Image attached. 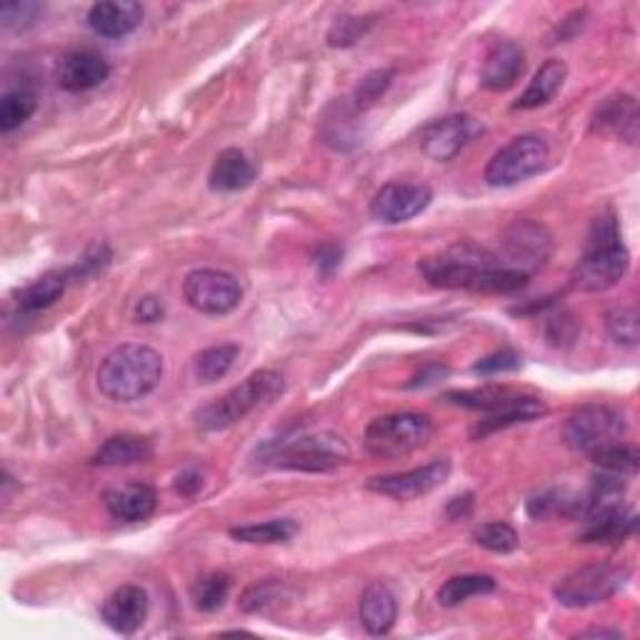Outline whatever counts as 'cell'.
<instances>
[{
    "label": "cell",
    "instance_id": "1",
    "mask_svg": "<svg viewBox=\"0 0 640 640\" xmlns=\"http://www.w3.org/2000/svg\"><path fill=\"white\" fill-rule=\"evenodd\" d=\"M631 266V256L623 246L621 228L611 210L598 216L588 233L583 256L573 270V288L601 293L618 286Z\"/></svg>",
    "mask_w": 640,
    "mask_h": 640
},
{
    "label": "cell",
    "instance_id": "2",
    "mask_svg": "<svg viewBox=\"0 0 640 640\" xmlns=\"http://www.w3.org/2000/svg\"><path fill=\"white\" fill-rule=\"evenodd\" d=\"M163 375L160 353L150 345L126 343L110 351L98 368V391L108 401L134 403L156 391Z\"/></svg>",
    "mask_w": 640,
    "mask_h": 640
},
{
    "label": "cell",
    "instance_id": "3",
    "mask_svg": "<svg viewBox=\"0 0 640 640\" xmlns=\"http://www.w3.org/2000/svg\"><path fill=\"white\" fill-rule=\"evenodd\" d=\"M260 459L283 471L328 473L351 461V445L328 431L288 433L263 445Z\"/></svg>",
    "mask_w": 640,
    "mask_h": 640
},
{
    "label": "cell",
    "instance_id": "4",
    "mask_svg": "<svg viewBox=\"0 0 640 640\" xmlns=\"http://www.w3.org/2000/svg\"><path fill=\"white\" fill-rule=\"evenodd\" d=\"M286 388L283 375L276 371H256L248 375L246 381L236 388H230L226 395H220L208 405L196 411V423L203 431H226L230 425L246 419L248 413L260 408L263 403H268Z\"/></svg>",
    "mask_w": 640,
    "mask_h": 640
},
{
    "label": "cell",
    "instance_id": "5",
    "mask_svg": "<svg viewBox=\"0 0 640 640\" xmlns=\"http://www.w3.org/2000/svg\"><path fill=\"white\" fill-rule=\"evenodd\" d=\"M495 266L498 260L491 250L479 246V243L463 240L455 243L451 248H445L439 256L421 260L419 268L423 273V278L435 288H449V291L463 288L479 293L483 276Z\"/></svg>",
    "mask_w": 640,
    "mask_h": 640
},
{
    "label": "cell",
    "instance_id": "6",
    "mask_svg": "<svg viewBox=\"0 0 640 640\" xmlns=\"http://www.w3.org/2000/svg\"><path fill=\"white\" fill-rule=\"evenodd\" d=\"M433 435V423L429 415L421 413H391L375 419L365 429V451L373 459H405L413 451L423 449Z\"/></svg>",
    "mask_w": 640,
    "mask_h": 640
},
{
    "label": "cell",
    "instance_id": "7",
    "mask_svg": "<svg viewBox=\"0 0 640 640\" xmlns=\"http://www.w3.org/2000/svg\"><path fill=\"white\" fill-rule=\"evenodd\" d=\"M628 431L626 415L611 405H585L573 413L565 423V443L573 451L593 455L603 453L613 445H621Z\"/></svg>",
    "mask_w": 640,
    "mask_h": 640
},
{
    "label": "cell",
    "instance_id": "8",
    "mask_svg": "<svg viewBox=\"0 0 640 640\" xmlns=\"http://www.w3.org/2000/svg\"><path fill=\"white\" fill-rule=\"evenodd\" d=\"M631 571L616 563H595L568 573L553 588L555 601L565 608H588L605 603L626 585Z\"/></svg>",
    "mask_w": 640,
    "mask_h": 640
},
{
    "label": "cell",
    "instance_id": "9",
    "mask_svg": "<svg viewBox=\"0 0 640 640\" xmlns=\"http://www.w3.org/2000/svg\"><path fill=\"white\" fill-rule=\"evenodd\" d=\"M551 160V146L541 136H518L491 158L485 168L488 186H518L541 173Z\"/></svg>",
    "mask_w": 640,
    "mask_h": 640
},
{
    "label": "cell",
    "instance_id": "10",
    "mask_svg": "<svg viewBox=\"0 0 640 640\" xmlns=\"http://www.w3.org/2000/svg\"><path fill=\"white\" fill-rule=\"evenodd\" d=\"M553 253V238L545 226L535 220H515L503 230L501 248L493 253L498 266L508 270H518L531 278L533 273L545 266Z\"/></svg>",
    "mask_w": 640,
    "mask_h": 640
},
{
    "label": "cell",
    "instance_id": "11",
    "mask_svg": "<svg viewBox=\"0 0 640 640\" xmlns=\"http://www.w3.org/2000/svg\"><path fill=\"white\" fill-rule=\"evenodd\" d=\"M183 296H186L188 306L196 308L198 313H206V316H226V313L240 306L243 288L238 278L226 270L198 268L190 270L186 280H183Z\"/></svg>",
    "mask_w": 640,
    "mask_h": 640
},
{
    "label": "cell",
    "instance_id": "12",
    "mask_svg": "<svg viewBox=\"0 0 640 640\" xmlns=\"http://www.w3.org/2000/svg\"><path fill=\"white\" fill-rule=\"evenodd\" d=\"M433 190L421 180H391L371 200V216L381 223H405L431 206Z\"/></svg>",
    "mask_w": 640,
    "mask_h": 640
},
{
    "label": "cell",
    "instance_id": "13",
    "mask_svg": "<svg viewBox=\"0 0 640 640\" xmlns=\"http://www.w3.org/2000/svg\"><path fill=\"white\" fill-rule=\"evenodd\" d=\"M449 475H451V461L439 459L431 461L429 465H421V469L383 475V479H371L368 491L388 495L393 501H415V498L433 493L435 488L449 481Z\"/></svg>",
    "mask_w": 640,
    "mask_h": 640
},
{
    "label": "cell",
    "instance_id": "14",
    "mask_svg": "<svg viewBox=\"0 0 640 640\" xmlns=\"http://www.w3.org/2000/svg\"><path fill=\"white\" fill-rule=\"evenodd\" d=\"M475 130H479V124H475V118L471 116H443L421 130V150L431 160L449 163L471 144Z\"/></svg>",
    "mask_w": 640,
    "mask_h": 640
},
{
    "label": "cell",
    "instance_id": "15",
    "mask_svg": "<svg viewBox=\"0 0 640 640\" xmlns=\"http://www.w3.org/2000/svg\"><path fill=\"white\" fill-rule=\"evenodd\" d=\"M110 76V63L93 48H76L60 58L56 80L68 93H83L98 88Z\"/></svg>",
    "mask_w": 640,
    "mask_h": 640
},
{
    "label": "cell",
    "instance_id": "16",
    "mask_svg": "<svg viewBox=\"0 0 640 640\" xmlns=\"http://www.w3.org/2000/svg\"><path fill=\"white\" fill-rule=\"evenodd\" d=\"M106 626L120 636H134L148 618V593L140 585H120L100 608Z\"/></svg>",
    "mask_w": 640,
    "mask_h": 640
},
{
    "label": "cell",
    "instance_id": "17",
    "mask_svg": "<svg viewBox=\"0 0 640 640\" xmlns=\"http://www.w3.org/2000/svg\"><path fill=\"white\" fill-rule=\"evenodd\" d=\"M525 70V50L513 43V40H498V43L488 50L481 70V83L488 90H501L513 88L521 80Z\"/></svg>",
    "mask_w": 640,
    "mask_h": 640
},
{
    "label": "cell",
    "instance_id": "18",
    "mask_svg": "<svg viewBox=\"0 0 640 640\" xmlns=\"http://www.w3.org/2000/svg\"><path fill=\"white\" fill-rule=\"evenodd\" d=\"M144 20V8L136 0H104L88 10V26L96 36L124 38Z\"/></svg>",
    "mask_w": 640,
    "mask_h": 640
},
{
    "label": "cell",
    "instance_id": "19",
    "mask_svg": "<svg viewBox=\"0 0 640 640\" xmlns=\"http://www.w3.org/2000/svg\"><path fill=\"white\" fill-rule=\"evenodd\" d=\"M638 126H640L638 104L633 96H626V93L608 98L605 104L595 110V118H593L595 134L616 136L631 146L638 144Z\"/></svg>",
    "mask_w": 640,
    "mask_h": 640
},
{
    "label": "cell",
    "instance_id": "20",
    "mask_svg": "<svg viewBox=\"0 0 640 640\" xmlns=\"http://www.w3.org/2000/svg\"><path fill=\"white\" fill-rule=\"evenodd\" d=\"M156 491L146 483H126L106 493V508L116 521L140 523L156 513Z\"/></svg>",
    "mask_w": 640,
    "mask_h": 640
},
{
    "label": "cell",
    "instance_id": "21",
    "mask_svg": "<svg viewBox=\"0 0 640 640\" xmlns=\"http://www.w3.org/2000/svg\"><path fill=\"white\" fill-rule=\"evenodd\" d=\"M361 623L371 636H388L398 618V601L385 583H371L361 595Z\"/></svg>",
    "mask_w": 640,
    "mask_h": 640
},
{
    "label": "cell",
    "instance_id": "22",
    "mask_svg": "<svg viewBox=\"0 0 640 640\" xmlns=\"http://www.w3.org/2000/svg\"><path fill=\"white\" fill-rule=\"evenodd\" d=\"M154 443L144 435L134 433H120L110 435V439L100 445L93 455L96 465H106V469H120V465H136L148 463L154 459Z\"/></svg>",
    "mask_w": 640,
    "mask_h": 640
},
{
    "label": "cell",
    "instance_id": "23",
    "mask_svg": "<svg viewBox=\"0 0 640 640\" xmlns=\"http://www.w3.org/2000/svg\"><path fill=\"white\" fill-rule=\"evenodd\" d=\"M253 180H256V166L238 148H226L223 154H218L208 173L210 188L223 193L248 188Z\"/></svg>",
    "mask_w": 640,
    "mask_h": 640
},
{
    "label": "cell",
    "instance_id": "24",
    "mask_svg": "<svg viewBox=\"0 0 640 640\" xmlns=\"http://www.w3.org/2000/svg\"><path fill=\"white\" fill-rule=\"evenodd\" d=\"M583 523H585V531L578 535V541L593 543V545L621 543L623 538H628L636 531V515L631 511H626L623 505L598 513L593 518H588V521Z\"/></svg>",
    "mask_w": 640,
    "mask_h": 640
},
{
    "label": "cell",
    "instance_id": "25",
    "mask_svg": "<svg viewBox=\"0 0 640 640\" xmlns=\"http://www.w3.org/2000/svg\"><path fill=\"white\" fill-rule=\"evenodd\" d=\"M541 415H545V403L541 398H535V395H518V398L511 405H505V408L485 413V419L475 425L471 435L479 441L495 431L511 429V425L531 423L535 419H541Z\"/></svg>",
    "mask_w": 640,
    "mask_h": 640
},
{
    "label": "cell",
    "instance_id": "26",
    "mask_svg": "<svg viewBox=\"0 0 640 640\" xmlns=\"http://www.w3.org/2000/svg\"><path fill=\"white\" fill-rule=\"evenodd\" d=\"M568 78V68L563 60L551 58L545 60L541 66V70L533 76L531 86L523 90V96L515 100L513 108L515 110H531V108H541L545 104H551V100L558 96V90L563 88Z\"/></svg>",
    "mask_w": 640,
    "mask_h": 640
},
{
    "label": "cell",
    "instance_id": "27",
    "mask_svg": "<svg viewBox=\"0 0 640 640\" xmlns=\"http://www.w3.org/2000/svg\"><path fill=\"white\" fill-rule=\"evenodd\" d=\"M583 511V493H573L568 488H553V491H543L528 501V515L535 521H545V518H581Z\"/></svg>",
    "mask_w": 640,
    "mask_h": 640
},
{
    "label": "cell",
    "instance_id": "28",
    "mask_svg": "<svg viewBox=\"0 0 640 640\" xmlns=\"http://www.w3.org/2000/svg\"><path fill=\"white\" fill-rule=\"evenodd\" d=\"M68 280H70V270L68 273H46L43 278H38L36 283H30V286H26L23 291L18 293L20 311L36 313V311L50 308L66 293Z\"/></svg>",
    "mask_w": 640,
    "mask_h": 640
},
{
    "label": "cell",
    "instance_id": "29",
    "mask_svg": "<svg viewBox=\"0 0 640 640\" xmlns=\"http://www.w3.org/2000/svg\"><path fill=\"white\" fill-rule=\"evenodd\" d=\"M518 395L511 388H503V385H483V388H473V391H453L445 393V398L455 405H463V408L471 411H483V413H495L511 405Z\"/></svg>",
    "mask_w": 640,
    "mask_h": 640
},
{
    "label": "cell",
    "instance_id": "30",
    "mask_svg": "<svg viewBox=\"0 0 640 640\" xmlns=\"http://www.w3.org/2000/svg\"><path fill=\"white\" fill-rule=\"evenodd\" d=\"M296 533H298V523L291 521V518H276V521H266V523L230 528V535L236 538V541L253 543V545L288 543Z\"/></svg>",
    "mask_w": 640,
    "mask_h": 640
},
{
    "label": "cell",
    "instance_id": "31",
    "mask_svg": "<svg viewBox=\"0 0 640 640\" xmlns=\"http://www.w3.org/2000/svg\"><path fill=\"white\" fill-rule=\"evenodd\" d=\"M495 591L491 575H455L439 588V603L443 608H455L475 595H488Z\"/></svg>",
    "mask_w": 640,
    "mask_h": 640
},
{
    "label": "cell",
    "instance_id": "32",
    "mask_svg": "<svg viewBox=\"0 0 640 640\" xmlns=\"http://www.w3.org/2000/svg\"><path fill=\"white\" fill-rule=\"evenodd\" d=\"M238 353L240 348L236 343H220L213 345V348H206L196 358V378L200 383H216L226 378L228 371L238 361Z\"/></svg>",
    "mask_w": 640,
    "mask_h": 640
},
{
    "label": "cell",
    "instance_id": "33",
    "mask_svg": "<svg viewBox=\"0 0 640 640\" xmlns=\"http://www.w3.org/2000/svg\"><path fill=\"white\" fill-rule=\"evenodd\" d=\"M38 98L30 88H16L0 98V130L10 134L26 124L36 114Z\"/></svg>",
    "mask_w": 640,
    "mask_h": 640
},
{
    "label": "cell",
    "instance_id": "34",
    "mask_svg": "<svg viewBox=\"0 0 640 640\" xmlns=\"http://www.w3.org/2000/svg\"><path fill=\"white\" fill-rule=\"evenodd\" d=\"M230 593V575L228 573H210L203 575L200 581L193 585L190 601L200 613H216L228 601Z\"/></svg>",
    "mask_w": 640,
    "mask_h": 640
},
{
    "label": "cell",
    "instance_id": "35",
    "mask_svg": "<svg viewBox=\"0 0 640 640\" xmlns=\"http://www.w3.org/2000/svg\"><path fill=\"white\" fill-rule=\"evenodd\" d=\"M593 463L598 469L618 475V479H633L638 473V463H640V455L636 449H628V445H613V449H608L603 453H595L593 455Z\"/></svg>",
    "mask_w": 640,
    "mask_h": 640
},
{
    "label": "cell",
    "instance_id": "36",
    "mask_svg": "<svg viewBox=\"0 0 640 640\" xmlns=\"http://www.w3.org/2000/svg\"><path fill=\"white\" fill-rule=\"evenodd\" d=\"M473 541L493 553H511L521 543V538L508 523H483L473 531Z\"/></svg>",
    "mask_w": 640,
    "mask_h": 640
},
{
    "label": "cell",
    "instance_id": "37",
    "mask_svg": "<svg viewBox=\"0 0 640 640\" xmlns=\"http://www.w3.org/2000/svg\"><path fill=\"white\" fill-rule=\"evenodd\" d=\"M605 328L611 333V338L616 343L623 345H636L640 338V321H638V311L631 306H621L608 311L605 316Z\"/></svg>",
    "mask_w": 640,
    "mask_h": 640
},
{
    "label": "cell",
    "instance_id": "38",
    "mask_svg": "<svg viewBox=\"0 0 640 640\" xmlns=\"http://www.w3.org/2000/svg\"><path fill=\"white\" fill-rule=\"evenodd\" d=\"M393 76H395V73H393L391 68L373 70V73L365 76V78L361 80V86L355 88V108L365 110V108H371V106L378 104L385 90L391 88Z\"/></svg>",
    "mask_w": 640,
    "mask_h": 640
},
{
    "label": "cell",
    "instance_id": "39",
    "mask_svg": "<svg viewBox=\"0 0 640 640\" xmlns=\"http://www.w3.org/2000/svg\"><path fill=\"white\" fill-rule=\"evenodd\" d=\"M278 595H280V585L273 583V581H263L250 585L246 593L240 598V608L246 613H263L268 611L273 603H278Z\"/></svg>",
    "mask_w": 640,
    "mask_h": 640
},
{
    "label": "cell",
    "instance_id": "40",
    "mask_svg": "<svg viewBox=\"0 0 640 640\" xmlns=\"http://www.w3.org/2000/svg\"><path fill=\"white\" fill-rule=\"evenodd\" d=\"M521 353L513 351V348H503V351H495L491 355H485V358H481L479 363L473 365V373H479V375H501V373H511V371H518L521 368Z\"/></svg>",
    "mask_w": 640,
    "mask_h": 640
},
{
    "label": "cell",
    "instance_id": "41",
    "mask_svg": "<svg viewBox=\"0 0 640 640\" xmlns=\"http://www.w3.org/2000/svg\"><path fill=\"white\" fill-rule=\"evenodd\" d=\"M368 26H371V20H363V18H338L328 33V43L335 48L358 43V40L365 36V30H368Z\"/></svg>",
    "mask_w": 640,
    "mask_h": 640
},
{
    "label": "cell",
    "instance_id": "42",
    "mask_svg": "<svg viewBox=\"0 0 640 640\" xmlns=\"http://www.w3.org/2000/svg\"><path fill=\"white\" fill-rule=\"evenodd\" d=\"M40 13H43V6L38 3H6L0 8L3 26L10 30H23L28 26H33Z\"/></svg>",
    "mask_w": 640,
    "mask_h": 640
},
{
    "label": "cell",
    "instance_id": "43",
    "mask_svg": "<svg viewBox=\"0 0 640 640\" xmlns=\"http://www.w3.org/2000/svg\"><path fill=\"white\" fill-rule=\"evenodd\" d=\"M548 338L555 345L571 343L575 338V318L568 316V313H561V316L548 321Z\"/></svg>",
    "mask_w": 640,
    "mask_h": 640
},
{
    "label": "cell",
    "instance_id": "44",
    "mask_svg": "<svg viewBox=\"0 0 640 640\" xmlns=\"http://www.w3.org/2000/svg\"><path fill=\"white\" fill-rule=\"evenodd\" d=\"M163 316H166V306L158 296H146L138 301L136 306V321L138 323H158Z\"/></svg>",
    "mask_w": 640,
    "mask_h": 640
},
{
    "label": "cell",
    "instance_id": "45",
    "mask_svg": "<svg viewBox=\"0 0 640 640\" xmlns=\"http://www.w3.org/2000/svg\"><path fill=\"white\" fill-rule=\"evenodd\" d=\"M343 260V248L335 246V243H328V246H323L316 256V266L321 270V276H333L335 268L341 266Z\"/></svg>",
    "mask_w": 640,
    "mask_h": 640
},
{
    "label": "cell",
    "instance_id": "46",
    "mask_svg": "<svg viewBox=\"0 0 640 640\" xmlns=\"http://www.w3.org/2000/svg\"><path fill=\"white\" fill-rule=\"evenodd\" d=\"M473 493H463V495H455L453 501L445 505V515L451 518V521H465L473 513Z\"/></svg>",
    "mask_w": 640,
    "mask_h": 640
},
{
    "label": "cell",
    "instance_id": "47",
    "mask_svg": "<svg viewBox=\"0 0 640 640\" xmlns=\"http://www.w3.org/2000/svg\"><path fill=\"white\" fill-rule=\"evenodd\" d=\"M203 488V479L198 471H183L176 479V491L180 495H196Z\"/></svg>",
    "mask_w": 640,
    "mask_h": 640
},
{
    "label": "cell",
    "instance_id": "48",
    "mask_svg": "<svg viewBox=\"0 0 640 640\" xmlns=\"http://www.w3.org/2000/svg\"><path fill=\"white\" fill-rule=\"evenodd\" d=\"M449 373V368H441V365H431V368H425L419 378H415V383L411 385H429V383H435V381H441L443 375Z\"/></svg>",
    "mask_w": 640,
    "mask_h": 640
},
{
    "label": "cell",
    "instance_id": "49",
    "mask_svg": "<svg viewBox=\"0 0 640 640\" xmlns=\"http://www.w3.org/2000/svg\"><path fill=\"white\" fill-rule=\"evenodd\" d=\"M581 638H623L621 631H608V628H591V631H583Z\"/></svg>",
    "mask_w": 640,
    "mask_h": 640
}]
</instances>
